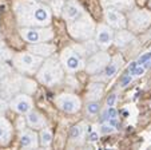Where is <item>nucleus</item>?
<instances>
[{"mask_svg": "<svg viewBox=\"0 0 151 150\" xmlns=\"http://www.w3.org/2000/svg\"><path fill=\"white\" fill-rule=\"evenodd\" d=\"M17 22L23 27H47L51 23V9L37 0H19L15 4Z\"/></svg>", "mask_w": 151, "mask_h": 150, "instance_id": "f257e3e1", "label": "nucleus"}, {"mask_svg": "<svg viewBox=\"0 0 151 150\" xmlns=\"http://www.w3.org/2000/svg\"><path fill=\"white\" fill-rule=\"evenodd\" d=\"M37 80L46 86L60 85L64 79V68L55 58H48L37 70Z\"/></svg>", "mask_w": 151, "mask_h": 150, "instance_id": "f03ea898", "label": "nucleus"}, {"mask_svg": "<svg viewBox=\"0 0 151 150\" xmlns=\"http://www.w3.org/2000/svg\"><path fill=\"white\" fill-rule=\"evenodd\" d=\"M86 50L82 47H68L60 55V63H62L64 71L70 74H75L86 67L84 60Z\"/></svg>", "mask_w": 151, "mask_h": 150, "instance_id": "7ed1b4c3", "label": "nucleus"}, {"mask_svg": "<svg viewBox=\"0 0 151 150\" xmlns=\"http://www.w3.org/2000/svg\"><path fill=\"white\" fill-rule=\"evenodd\" d=\"M44 62V58L35 55L32 52H19L12 57V63L14 67L16 68L19 72L27 74V75H32V74L37 72L40 68L42 63Z\"/></svg>", "mask_w": 151, "mask_h": 150, "instance_id": "20e7f679", "label": "nucleus"}, {"mask_svg": "<svg viewBox=\"0 0 151 150\" xmlns=\"http://www.w3.org/2000/svg\"><path fill=\"white\" fill-rule=\"evenodd\" d=\"M70 34L72 35V38H75L76 40H87L95 34V24L91 20V17L87 15H83L82 17L74 20V22L67 23Z\"/></svg>", "mask_w": 151, "mask_h": 150, "instance_id": "39448f33", "label": "nucleus"}, {"mask_svg": "<svg viewBox=\"0 0 151 150\" xmlns=\"http://www.w3.org/2000/svg\"><path fill=\"white\" fill-rule=\"evenodd\" d=\"M20 36L28 44H36L42 42H50L54 38V31L48 27H22Z\"/></svg>", "mask_w": 151, "mask_h": 150, "instance_id": "423d86ee", "label": "nucleus"}, {"mask_svg": "<svg viewBox=\"0 0 151 150\" xmlns=\"http://www.w3.org/2000/svg\"><path fill=\"white\" fill-rule=\"evenodd\" d=\"M151 23V14L146 9H131L128 15V27L132 31H143Z\"/></svg>", "mask_w": 151, "mask_h": 150, "instance_id": "0eeeda50", "label": "nucleus"}, {"mask_svg": "<svg viewBox=\"0 0 151 150\" xmlns=\"http://www.w3.org/2000/svg\"><path fill=\"white\" fill-rule=\"evenodd\" d=\"M55 103L60 110L67 114H75L82 107V101L75 94H60L55 98Z\"/></svg>", "mask_w": 151, "mask_h": 150, "instance_id": "6e6552de", "label": "nucleus"}, {"mask_svg": "<svg viewBox=\"0 0 151 150\" xmlns=\"http://www.w3.org/2000/svg\"><path fill=\"white\" fill-rule=\"evenodd\" d=\"M110 60H111V58H110V55L107 52H96L86 62L84 68L87 70L88 74L95 75V74H99L106 66L109 64Z\"/></svg>", "mask_w": 151, "mask_h": 150, "instance_id": "1a4fd4ad", "label": "nucleus"}, {"mask_svg": "<svg viewBox=\"0 0 151 150\" xmlns=\"http://www.w3.org/2000/svg\"><path fill=\"white\" fill-rule=\"evenodd\" d=\"M114 31L110 26L106 24H99L95 30V43L96 46H99L102 50L109 48L114 42Z\"/></svg>", "mask_w": 151, "mask_h": 150, "instance_id": "9d476101", "label": "nucleus"}, {"mask_svg": "<svg viewBox=\"0 0 151 150\" xmlns=\"http://www.w3.org/2000/svg\"><path fill=\"white\" fill-rule=\"evenodd\" d=\"M9 107L17 114H27L34 109V101L27 94H16L9 102Z\"/></svg>", "mask_w": 151, "mask_h": 150, "instance_id": "9b49d317", "label": "nucleus"}, {"mask_svg": "<svg viewBox=\"0 0 151 150\" xmlns=\"http://www.w3.org/2000/svg\"><path fill=\"white\" fill-rule=\"evenodd\" d=\"M123 66V58L120 55H115L111 60L109 62V64L106 66L98 75H95L94 79L96 80H110L115 77L119 71V68Z\"/></svg>", "mask_w": 151, "mask_h": 150, "instance_id": "f8f14e48", "label": "nucleus"}, {"mask_svg": "<svg viewBox=\"0 0 151 150\" xmlns=\"http://www.w3.org/2000/svg\"><path fill=\"white\" fill-rule=\"evenodd\" d=\"M104 19L107 22L111 28H116V30H123L127 26V19L123 15L122 11H118L115 8H110L106 7L104 9Z\"/></svg>", "mask_w": 151, "mask_h": 150, "instance_id": "ddd939ff", "label": "nucleus"}, {"mask_svg": "<svg viewBox=\"0 0 151 150\" xmlns=\"http://www.w3.org/2000/svg\"><path fill=\"white\" fill-rule=\"evenodd\" d=\"M62 15L63 17L66 19V22H74V20L79 19L84 15V11L82 9V7L79 4H76L75 1H67L64 3L63 6V9H62Z\"/></svg>", "mask_w": 151, "mask_h": 150, "instance_id": "4468645a", "label": "nucleus"}, {"mask_svg": "<svg viewBox=\"0 0 151 150\" xmlns=\"http://www.w3.org/2000/svg\"><path fill=\"white\" fill-rule=\"evenodd\" d=\"M28 51L35 55H39L42 58H50L56 51V46L47 42H42V43H36V44H29Z\"/></svg>", "mask_w": 151, "mask_h": 150, "instance_id": "2eb2a0df", "label": "nucleus"}, {"mask_svg": "<svg viewBox=\"0 0 151 150\" xmlns=\"http://www.w3.org/2000/svg\"><path fill=\"white\" fill-rule=\"evenodd\" d=\"M20 145L23 149H37L39 146V137L34 131V129H26L20 134Z\"/></svg>", "mask_w": 151, "mask_h": 150, "instance_id": "dca6fc26", "label": "nucleus"}, {"mask_svg": "<svg viewBox=\"0 0 151 150\" xmlns=\"http://www.w3.org/2000/svg\"><path fill=\"white\" fill-rule=\"evenodd\" d=\"M26 115H27V123H28V126L31 129H34V130H42V129H44L47 126L46 118H44L39 111L32 109Z\"/></svg>", "mask_w": 151, "mask_h": 150, "instance_id": "f3484780", "label": "nucleus"}, {"mask_svg": "<svg viewBox=\"0 0 151 150\" xmlns=\"http://www.w3.org/2000/svg\"><path fill=\"white\" fill-rule=\"evenodd\" d=\"M104 7L115 8L118 11H131L134 8V0H102Z\"/></svg>", "mask_w": 151, "mask_h": 150, "instance_id": "a211bd4d", "label": "nucleus"}, {"mask_svg": "<svg viewBox=\"0 0 151 150\" xmlns=\"http://www.w3.org/2000/svg\"><path fill=\"white\" fill-rule=\"evenodd\" d=\"M134 39H135L134 35H132L130 31L124 30V28L119 30V31L114 35V43H115V46H116V47H119V48L127 47V46L130 44V43H131Z\"/></svg>", "mask_w": 151, "mask_h": 150, "instance_id": "6ab92c4d", "label": "nucleus"}, {"mask_svg": "<svg viewBox=\"0 0 151 150\" xmlns=\"http://www.w3.org/2000/svg\"><path fill=\"white\" fill-rule=\"evenodd\" d=\"M12 128L11 123L4 117L0 115V145H7L11 141Z\"/></svg>", "mask_w": 151, "mask_h": 150, "instance_id": "aec40b11", "label": "nucleus"}, {"mask_svg": "<svg viewBox=\"0 0 151 150\" xmlns=\"http://www.w3.org/2000/svg\"><path fill=\"white\" fill-rule=\"evenodd\" d=\"M52 139H54V136H52V131L50 129H42L39 134V143L40 146L43 147H50L52 143Z\"/></svg>", "mask_w": 151, "mask_h": 150, "instance_id": "412c9836", "label": "nucleus"}, {"mask_svg": "<svg viewBox=\"0 0 151 150\" xmlns=\"http://www.w3.org/2000/svg\"><path fill=\"white\" fill-rule=\"evenodd\" d=\"M70 137H71L72 141L80 142L83 141V137H84V128H83V125H75L71 128V131H70Z\"/></svg>", "mask_w": 151, "mask_h": 150, "instance_id": "4be33fe9", "label": "nucleus"}, {"mask_svg": "<svg viewBox=\"0 0 151 150\" xmlns=\"http://www.w3.org/2000/svg\"><path fill=\"white\" fill-rule=\"evenodd\" d=\"M127 71L131 74L134 78H139V77H142V75H145V72L147 70H146L142 64H138L137 62H132L131 64H130V67H128Z\"/></svg>", "mask_w": 151, "mask_h": 150, "instance_id": "5701e85b", "label": "nucleus"}, {"mask_svg": "<svg viewBox=\"0 0 151 150\" xmlns=\"http://www.w3.org/2000/svg\"><path fill=\"white\" fill-rule=\"evenodd\" d=\"M111 118H118V113H116L114 106H111V107L107 106V107L102 111V114H100V122L103 123V122H107Z\"/></svg>", "mask_w": 151, "mask_h": 150, "instance_id": "b1692460", "label": "nucleus"}, {"mask_svg": "<svg viewBox=\"0 0 151 150\" xmlns=\"http://www.w3.org/2000/svg\"><path fill=\"white\" fill-rule=\"evenodd\" d=\"M103 93V86L102 83H94L91 86V90H90V94H88V98L90 101H98L100 98Z\"/></svg>", "mask_w": 151, "mask_h": 150, "instance_id": "393cba45", "label": "nucleus"}, {"mask_svg": "<svg viewBox=\"0 0 151 150\" xmlns=\"http://www.w3.org/2000/svg\"><path fill=\"white\" fill-rule=\"evenodd\" d=\"M137 63L138 64H142L146 70H148V68L151 67V50L150 51H146L145 54L140 55V57L138 58Z\"/></svg>", "mask_w": 151, "mask_h": 150, "instance_id": "a878e982", "label": "nucleus"}, {"mask_svg": "<svg viewBox=\"0 0 151 150\" xmlns=\"http://www.w3.org/2000/svg\"><path fill=\"white\" fill-rule=\"evenodd\" d=\"M86 111L91 117L96 115L100 111V103L98 102V101H90V102L87 103V106H86Z\"/></svg>", "mask_w": 151, "mask_h": 150, "instance_id": "bb28decb", "label": "nucleus"}, {"mask_svg": "<svg viewBox=\"0 0 151 150\" xmlns=\"http://www.w3.org/2000/svg\"><path fill=\"white\" fill-rule=\"evenodd\" d=\"M12 57L14 55L11 54V51H9L8 48L4 44H0V62H7V60L12 59Z\"/></svg>", "mask_w": 151, "mask_h": 150, "instance_id": "cd10ccee", "label": "nucleus"}, {"mask_svg": "<svg viewBox=\"0 0 151 150\" xmlns=\"http://www.w3.org/2000/svg\"><path fill=\"white\" fill-rule=\"evenodd\" d=\"M115 126H112L110 122H103L102 126H100V133L102 134H111L115 131Z\"/></svg>", "mask_w": 151, "mask_h": 150, "instance_id": "c85d7f7f", "label": "nucleus"}, {"mask_svg": "<svg viewBox=\"0 0 151 150\" xmlns=\"http://www.w3.org/2000/svg\"><path fill=\"white\" fill-rule=\"evenodd\" d=\"M134 79H135V78L132 77L131 74H130V72H128V71H127V72L124 74V77L122 78V82H120V85H122V87H126V86H127V85H130V83H131Z\"/></svg>", "mask_w": 151, "mask_h": 150, "instance_id": "c756f323", "label": "nucleus"}, {"mask_svg": "<svg viewBox=\"0 0 151 150\" xmlns=\"http://www.w3.org/2000/svg\"><path fill=\"white\" fill-rule=\"evenodd\" d=\"M115 102H116V94H115V93L110 94L109 98H107V101H106L107 106H109V107H111V106H115Z\"/></svg>", "mask_w": 151, "mask_h": 150, "instance_id": "7c9ffc66", "label": "nucleus"}, {"mask_svg": "<svg viewBox=\"0 0 151 150\" xmlns=\"http://www.w3.org/2000/svg\"><path fill=\"white\" fill-rule=\"evenodd\" d=\"M6 74H8V67H7L4 63H0V75L4 77Z\"/></svg>", "mask_w": 151, "mask_h": 150, "instance_id": "2f4dec72", "label": "nucleus"}, {"mask_svg": "<svg viewBox=\"0 0 151 150\" xmlns=\"http://www.w3.org/2000/svg\"><path fill=\"white\" fill-rule=\"evenodd\" d=\"M99 139V134L96 133V131H94V133H91L88 136V141L90 142H95V141H98Z\"/></svg>", "mask_w": 151, "mask_h": 150, "instance_id": "473e14b6", "label": "nucleus"}]
</instances>
